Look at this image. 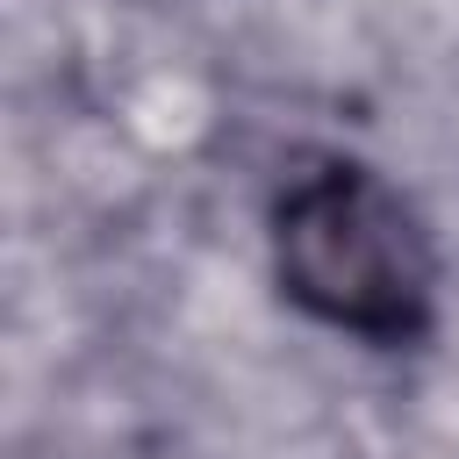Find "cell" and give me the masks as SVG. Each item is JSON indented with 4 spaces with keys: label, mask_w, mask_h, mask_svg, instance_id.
I'll return each instance as SVG.
<instances>
[{
    "label": "cell",
    "mask_w": 459,
    "mask_h": 459,
    "mask_svg": "<svg viewBox=\"0 0 459 459\" xmlns=\"http://www.w3.org/2000/svg\"><path fill=\"white\" fill-rule=\"evenodd\" d=\"M273 273L301 316L380 351L416 344L437 316V251L416 208L351 158H323L280 186Z\"/></svg>",
    "instance_id": "1"
}]
</instances>
